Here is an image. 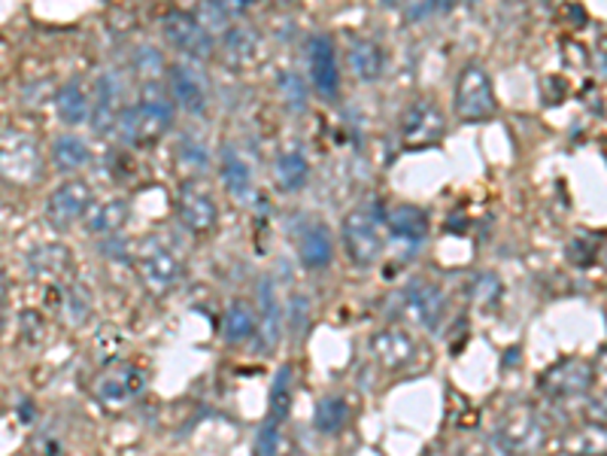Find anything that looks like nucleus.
Returning a JSON list of instances; mask_svg holds the SVG:
<instances>
[{"instance_id":"f257e3e1","label":"nucleus","mask_w":607,"mask_h":456,"mask_svg":"<svg viewBox=\"0 0 607 456\" xmlns=\"http://www.w3.org/2000/svg\"><path fill=\"white\" fill-rule=\"evenodd\" d=\"M383 225H386V210L380 201H364L343 220V247L355 265H374L386 247L383 241Z\"/></svg>"},{"instance_id":"f03ea898","label":"nucleus","mask_w":607,"mask_h":456,"mask_svg":"<svg viewBox=\"0 0 607 456\" xmlns=\"http://www.w3.org/2000/svg\"><path fill=\"white\" fill-rule=\"evenodd\" d=\"M170 125H173V104L161 95H146L140 104L119 113L116 131L128 147H146L168 135Z\"/></svg>"},{"instance_id":"7ed1b4c3","label":"nucleus","mask_w":607,"mask_h":456,"mask_svg":"<svg viewBox=\"0 0 607 456\" xmlns=\"http://www.w3.org/2000/svg\"><path fill=\"white\" fill-rule=\"evenodd\" d=\"M0 177L12 185H34L43 177V149L22 128L0 131Z\"/></svg>"},{"instance_id":"20e7f679","label":"nucleus","mask_w":607,"mask_h":456,"mask_svg":"<svg viewBox=\"0 0 607 456\" xmlns=\"http://www.w3.org/2000/svg\"><path fill=\"white\" fill-rule=\"evenodd\" d=\"M496 444L508 456H532L541 450L546 438L544 420L532 405H510L496 420Z\"/></svg>"},{"instance_id":"39448f33","label":"nucleus","mask_w":607,"mask_h":456,"mask_svg":"<svg viewBox=\"0 0 607 456\" xmlns=\"http://www.w3.org/2000/svg\"><path fill=\"white\" fill-rule=\"evenodd\" d=\"M496 92L492 79L480 64H468L456 83V116L461 123H483L496 116Z\"/></svg>"},{"instance_id":"423d86ee","label":"nucleus","mask_w":607,"mask_h":456,"mask_svg":"<svg viewBox=\"0 0 607 456\" xmlns=\"http://www.w3.org/2000/svg\"><path fill=\"white\" fill-rule=\"evenodd\" d=\"M146 386L143 371L137 369V365H128V362H116V365H109L97 374L95 386H92V393L104 407L109 411H121V407H128L131 402L140 399Z\"/></svg>"},{"instance_id":"0eeeda50","label":"nucleus","mask_w":607,"mask_h":456,"mask_svg":"<svg viewBox=\"0 0 607 456\" xmlns=\"http://www.w3.org/2000/svg\"><path fill=\"white\" fill-rule=\"evenodd\" d=\"M398 308L404 317H411L419 326H425L428 332H435L440 320H444V314H447V296L432 280H411L398 293Z\"/></svg>"},{"instance_id":"6e6552de","label":"nucleus","mask_w":607,"mask_h":456,"mask_svg":"<svg viewBox=\"0 0 607 456\" xmlns=\"http://www.w3.org/2000/svg\"><path fill=\"white\" fill-rule=\"evenodd\" d=\"M447 131V119L435 100H416L401 119V140L407 149H423L437 144Z\"/></svg>"},{"instance_id":"1a4fd4ad","label":"nucleus","mask_w":607,"mask_h":456,"mask_svg":"<svg viewBox=\"0 0 607 456\" xmlns=\"http://www.w3.org/2000/svg\"><path fill=\"white\" fill-rule=\"evenodd\" d=\"M593 386V369L581 362V359H565L553 369L541 374L537 381V390L553 399V402H565V399H581V395L589 393Z\"/></svg>"},{"instance_id":"9d476101","label":"nucleus","mask_w":607,"mask_h":456,"mask_svg":"<svg viewBox=\"0 0 607 456\" xmlns=\"http://www.w3.org/2000/svg\"><path fill=\"white\" fill-rule=\"evenodd\" d=\"M88 208H92V185L85 180H67L49 195L46 220L52 229L64 232V229H71V225L83 220Z\"/></svg>"},{"instance_id":"9b49d317","label":"nucleus","mask_w":607,"mask_h":456,"mask_svg":"<svg viewBox=\"0 0 607 456\" xmlns=\"http://www.w3.org/2000/svg\"><path fill=\"white\" fill-rule=\"evenodd\" d=\"M177 210H180L182 225L194 232V235H206L213 232L219 222V210L213 195L206 192V185L201 180H185L180 185V195H177Z\"/></svg>"},{"instance_id":"f8f14e48","label":"nucleus","mask_w":607,"mask_h":456,"mask_svg":"<svg viewBox=\"0 0 607 456\" xmlns=\"http://www.w3.org/2000/svg\"><path fill=\"white\" fill-rule=\"evenodd\" d=\"M386 229L392 244L404 250V256H416L428 237V213L416 204H398L386 213Z\"/></svg>"},{"instance_id":"ddd939ff","label":"nucleus","mask_w":607,"mask_h":456,"mask_svg":"<svg viewBox=\"0 0 607 456\" xmlns=\"http://www.w3.org/2000/svg\"><path fill=\"white\" fill-rule=\"evenodd\" d=\"M307 64H310V79L319 98L338 100L340 74H338V55H334V43L326 34H313L307 43Z\"/></svg>"},{"instance_id":"4468645a","label":"nucleus","mask_w":607,"mask_h":456,"mask_svg":"<svg viewBox=\"0 0 607 456\" xmlns=\"http://www.w3.org/2000/svg\"><path fill=\"white\" fill-rule=\"evenodd\" d=\"M164 38L189 59L204 62L213 55V38L206 34L204 28L194 22V15L189 13H168L164 15Z\"/></svg>"},{"instance_id":"2eb2a0df","label":"nucleus","mask_w":607,"mask_h":456,"mask_svg":"<svg viewBox=\"0 0 607 456\" xmlns=\"http://www.w3.org/2000/svg\"><path fill=\"white\" fill-rule=\"evenodd\" d=\"M121 95H125L121 76L116 71L100 74L95 88V104H92V113H88L95 135H107L109 128H116V119H119L121 113Z\"/></svg>"},{"instance_id":"dca6fc26","label":"nucleus","mask_w":607,"mask_h":456,"mask_svg":"<svg viewBox=\"0 0 607 456\" xmlns=\"http://www.w3.org/2000/svg\"><path fill=\"white\" fill-rule=\"evenodd\" d=\"M170 92H173V100L180 104L185 113H204L206 110V79L201 71H194L192 64H170Z\"/></svg>"},{"instance_id":"f3484780","label":"nucleus","mask_w":607,"mask_h":456,"mask_svg":"<svg viewBox=\"0 0 607 456\" xmlns=\"http://www.w3.org/2000/svg\"><path fill=\"white\" fill-rule=\"evenodd\" d=\"M371 357L388 371H398L407 369L416 357V344H413V338L398 326H392V329H383V332H376L371 338Z\"/></svg>"},{"instance_id":"a211bd4d","label":"nucleus","mask_w":607,"mask_h":456,"mask_svg":"<svg viewBox=\"0 0 607 456\" xmlns=\"http://www.w3.org/2000/svg\"><path fill=\"white\" fill-rule=\"evenodd\" d=\"M140 274H143L146 286L152 293H168L170 286L177 284L180 277V262L161 244H146L140 250Z\"/></svg>"},{"instance_id":"6ab92c4d","label":"nucleus","mask_w":607,"mask_h":456,"mask_svg":"<svg viewBox=\"0 0 607 456\" xmlns=\"http://www.w3.org/2000/svg\"><path fill=\"white\" fill-rule=\"evenodd\" d=\"M258 314H255V332L262 338V350L270 353L274 347L279 344V332H283V314H279L277 289H274V280L270 277H262L258 280Z\"/></svg>"},{"instance_id":"aec40b11","label":"nucleus","mask_w":607,"mask_h":456,"mask_svg":"<svg viewBox=\"0 0 607 456\" xmlns=\"http://www.w3.org/2000/svg\"><path fill=\"white\" fill-rule=\"evenodd\" d=\"M298 256H301L303 268L310 272H322L334 259V244H331V232L322 222H310L298 237Z\"/></svg>"},{"instance_id":"412c9836","label":"nucleus","mask_w":607,"mask_h":456,"mask_svg":"<svg viewBox=\"0 0 607 456\" xmlns=\"http://www.w3.org/2000/svg\"><path fill=\"white\" fill-rule=\"evenodd\" d=\"M350 67L352 74L359 76L362 83H376L383 71H386V52L380 43L368 38H359L350 43Z\"/></svg>"},{"instance_id":"4be33fe9","label":"nucleus","mask_w":607,"mask_h":456,"mask_svg":"<svg viewBox=\"0 0 607 456\" xmlns=\"http://www.w3.org/2000/svg\"><path fill=\"white\" fill-rule=\"evenodd\" d=\"M222 185L228 189L231 198L237 201H249L253 198V171L243 161V156L234 147L222 149Z\"/></svg>"},{"instance_id":"5701e85b","label":"nucleus","mask_w":607,"mask_h":456,"mask_svg":"<svg viewBox=\"0 0 607 456\" xmlns=\"http://www.w3.org/2000/svg\"><path fill=\"white\" fill-rule=\"evenodd\" d=\"M71 268V253L61 244H43L28 256V272L34 280H58Z\"/></svg>"},{"instance_id":"b1692460","label":"nucleus","mask_w":607,"mask_h":456,"mask_svg":"<svg viewBox=\"0 0 607 456\" xmlns=\"http://www.w3.org/2000/svg\"><path fill=\"white\" fill-rule=\"evenodd\" d=\"M85 222H88V232L92 235H116L121 225L128 222V201L107 198L100 204H92L88 213H85Z\"/></svg>"},{"instance_id":"393cba45","label":"nucleus","mask_w":607,"mask_h":456,"mask_svg":"<svg viewBox=\"0 0 607 456\" xmlns=\"http://www.w3.org/2000/svg\"><path fill=\"white\" fill-rule=\"evenodd\" d=\"M55 110H58V119L64 125H83L85 116L92 113V100L85 95V88L79 79H71L58 88L55 95Z\"/></svg>"},{"instance_id":"a878e982","label":"nucleus","mask_w":607,"mask_h":456,"mask_svg":"<svg viewBox=\"0 0 607 456\" xmlns=\"http://www.w3.org/2000/svg\"><path fill=\"white\" fill-rule=\"evenodd\" d=\"M347 420H350V405H347L343 395H322V399L316 402L313 423L322 435H334V432H340L347 426Z\"/></svg>"},{"instance_id":"bb28decb","label":"nucleus","mask_w":607,"mask_h":456,"mask_svg":"<svg viewBox=\"0 0 607 456\" xmlns=\"http://www.w3.org/2000/svg\"><path fill=\"white\" fill-rule=\"evenodd\" d=\"M255 335V310L246 301H234L225 310V320H222V338L228 344H243Z\"/></svg>"},{"instance_id":"cd10ccee","label":"nucleus","mask_w":607,"mask_h":456,"mask_svg":"<svg viewBox=\"0 0 607 456\" xmlns=\"http://www.w3.org/2000/svg\"><path fill=\"white\" fill-rule=\"evenodd\" d=\"M88 156H92V152L85 147V140H79L76 135H61L55 137V144H52V165L64 173L79 171L85 161H88Z\"/></svg>"},{"instance_id":"c85d7f7f","label":"nucleus","mask_w":607,"mask_h":456,"mask_svg":"<svg viewBox=\"0 0 607 456\" xmlns=\"http://www.w3.org/2000/svg\"><path fill=\"white\" fill-rule=\"evenodd\" d=\"M307 173H310V165L303 159V152L298 147H289L286 152H279L277 156V183L283 189H301L307 183Z\"/></svg>"},{"instance_id":"c756f323","label":"nucleus","mask_w":607,"mask_h":456,"mask_svg":"<svg viewBox=\"0 0 607 456\" xmlns=\"http://www.w3.org/2000/svg\"><path fill=\"white\" fill-rule=\"evenodd\" d=\"M291 407V365H283L270 386V420L283 426V420L289 417Z\"/></svg>"},{"instance_id":"7c9ffc66","label":"nucleus","mask_w":607,"mask_h":456,"mask_svg":"<svg viewBox=\"0 0 607 456\" xmlns=\"http://www.w3.org/2000/svg\"><path fill=\"white\" fill-rule=\"evenodd\" d=\"M601 438H605V432H601V426L595 430V426H589V430L583 432H571L568 438H565V450H568L571 456H601L605 454V444H601Z\"/></svg>"},{"instance_id":"2f4dec72","label":"nucleus","mask_w":607,"mask_h":456,"mask_svg":"<svg viewBox=\"0 0 607 456\" xmlns=\"http://www.w3.org/2000/svg\"><path fill=\"white\" fill-rule=\"evenodd\" d=\"M277 86L289 110H307V86H303V76L291 74V71H283L277 79Z\"/></svg>"},{"instance_id":"473e14b6","label":"nucleus","mask_w":607,"mask_h":456,"mask_svg":"<svg viewBox=\"0 0 607 456\" xmlns=\"http://www.w3.org/2000/svg\"><path fill=\"white\" fill-rule=\"evenodd\" d=\"M501 280H498V274L492 272H480L477 277L471 280V286H468V293H471V298L477 301V305H483V308H489V305H496L498 298H501Z\"/></svg>"},{"instance_id":"72a5a7b5","label":"nucleus","mask_w":607,"mask_h":456,"mask_svg":"<svg viewBox=\"0 0 607 456\" xmlns=\"http://www.w3.org/2000/svg\"><path fill=\"white\" fill-rule=\"evenodd\" d=\"M225 50H228V62L249 64L255 59L253 34H249V31H243V28H231L228 38H225Z\"/></svg>"},{"instance_id":"f704fd0d","label":"nucleus","mask_w":607,"mask_h":456,"mask_svg":"<svg viewBox=\"0 0 607 456\" xmlns=\"http://www.w3.org/2000/svg\"><path fill=\"white\" fill-rule=\"evenodd\" d=\"M565 256H568L571 265H577V268H589L598 256V241L589 235H581L568 241V250H565Z\"/></svg>"},{"instance_id":"c9c22d12","label":"nucleus","mask_w":607,"mask_h":456,"mask_svg":"<svg viewBox=\"0 0 607 456\" xmlns=\"http://www.w3.org/2000/svg\"><path fill=\"white\" fill-rule=\"evenodd\" d=\"M307 322H310V298L291 296L289 326H291V338H295V341H301V335L307 332Z\"/></svg>"},{"instance_id":"e433bc0d","label":"nucleus","mask_w":607,"mask_h":456,"mask_svg":"<svg viewBox=\"0 0 607 456\" xmlns=\"http://www.w3.org/2000/svg\"><path fill=\"white\" fill-rule=\"evenodd\" d=\"M279 426L274 420H267L265 426L258 430V438H255V456H279Z\"/></svg>"},{"instance_id":"4c0bfd02","label":"nucleus","mask_w":607,"mask_h":456,"mask_svg":"<svg viewBox=\"0 0 607 456\" xmlns=\"http://www.w3.org/2000/svg\"><path fill=\"white\" fill-rule=\"evenodd\" d=\"M161 67H164V62H161V55L152 46H140L137 55H134V71L143 79H156L161 74Z\"/></svg>"},{"instance_id":"58836bf2","label":"nucleus","mask_w":607,"mask_h":456,"mask_svg":"<svg viewBox=\"0 0 607 456\" xmlns=\"http://www.w3.org/2000/svg\"><path fill=\"white\" fill-rule=\"evenodd\" d=\"M67 308H71L73 320H85V314L92 308V298H88V289H85V286H73L71 296H67Z\"/></svg>"},{"instance_id":"ea45409f","label":"nucleus","mask_w":607,"mask_h":456,"mask_svg":"<svg viewBox=\"0 0 607 456\" xmlns=\"http://www.w3.org/2000/svg\"><path fill=\"white\" fill-rule=\"evenodd\" d=\"M22 456H64V442H61V438H52V435H40V438H34V444L28 447V454Z\"/></svg>"},{"instance_id":"a19ab883","label":"nucleus","mask_w":607,"mask_h":456,"mask_svg":"<svg viewBox=\"0 0 607 456\" xmlns=\"http://www.w3.org/2000/svg\"><path fill=\"white\" fill-rule=\"evenodd\" d=\"M180 159L182 161H198V165H204L206 161V149L201 144H194L192 137H185L180 144Z\"/></svg>"},{"instance_id":"79ce46f5","label":"nucleus","mask_w":607,"mask_h":456,"mask_svg":"<svg viewBox=\"0 0 607 456\" xmlns=\"http://www.w3.org/2000/svg\"><path fill=\"white\" fill-rule=\"evenodd\" d=\"M437 10H447V7H437V3H425V7H411V10H407V15H413V19H425V15L437 13Z\"/></svg>"},{"instance_id":"37998d69","label":"nucleus","mask_w":607,"mask_h":456,"mask_svg":"<svg viewBox=\"0 0 607 456\" xmlns=\"http://www.w3.org/2000/svg\"><path fill=\"white\" fill-rule=\"evenodd\" d=\"M3 301H7V277L0 272V317H3Z\"/></svg>"},{"instance_id":"c03bdc74","label":"nucleus","mask_w":607,"mask_h":456,"mask_svg":"<svg viewBox=\"0 0 607 456\" xmlns=\"http://www.w3.org/2000/svg\"><path fill=\"white\" fill-rule=\"evenodd\" d=\"M468 456H486V454H468Z\"/></svg>"}]
</instances>
